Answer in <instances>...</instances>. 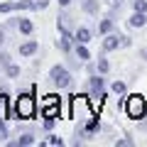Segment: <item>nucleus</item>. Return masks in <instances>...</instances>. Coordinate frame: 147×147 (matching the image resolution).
Here are the masks:
<instances>
[{
	"label": "nucleus",
	"mask_w": 147,
	"mask_h": 147,
	"mask_svg": "<svg viewBox=\"0 0 147 147\" xmlns=\"http://www.w3.org/2000/svg\"><path fill=\"white\" fill-rule=\"evenodd\" d=\"M37 113V103H34V96L32 93H20L15 100V115L20 120H32Z\"/></svg>",
	"instance_id": "nucleus-1"
},
{
	"label": "nucleus",
	"mask_w": 147,
	"mask_h": 147,
	"mask_svg": "<svg viewBox=\"0 0 147 147\" xmlns=\"http://www.w3.org/2000/svg\"><path fill=\"white\" fill-rule=\"evenodd\" d=\"M125 113L130 120H140V118L147 115V100L142 98L140 93H130L125 98Z\"/></svg>",
	"instance_id": "nucleus-2"
},
{
	"label": "nucleus",
	"mask_w": 147,
	"mask_h": 147,
	"mask_svg": "<svg viewBox=\"0 0 147 147\" xmlns=\"http://www.w3.org/2000/svg\"><path fill=\"white\" fill-rule=\"evenodd\" d=\"M49 79H52L54 86H59V88H66V86L71 84V74H69L64 66H59V64H57V66L49 69Z\"/></svg>",
	"instance_id": "nucleus-3"
},
{
	"label": "nucleus",
	"mask_w": 147,
	"mask_h": 147,
	"mask_svg": "<svg viewBox=\"0 0 147 147\" xmlns=\"http://www.w3.org/2000/svg\"><path fill=\"white\" fill-rule=\"evenodd\" d=\"M118 47H123L120 37L113 34V32H108V34H105V39H103V52H115Z\"/></svg>",
	"instance_id": "nucleus-4"
},
{
	"label": "nucleus",
	"mask_w": 147,
	"mask_h": 147,
	"mask_svg": "<svg viewBox=\"0 0 147 147\" xmlns=\"http://www.w3.org/2000/svg\"><path fill=\"white\" fill-rule=\"evenodd\" d=\"M7 118H10V98L5 91H0V120H7Z\"/></svg>",
	"instance_id": "nucleus-5"
},
{
	"label": "nucleus",
	"mask_w": 147,
	"mask_h": 147,
	"mask_svg": "<svg viewBox=\"0 0 147 147\" xmlns=\"http://www.w3.org/2000/svg\"><path fill=\"white\" fill-rule=\"evenodd\" d=\"M127 25H130V27H137V30H140V27H145V25H147V12H135V10H132Z\"/></svg>",
	"instance_id": "nucleus-6"
},
{
	"label": "nucleus",
	"mask_w": 147,
	"mask_h": 147,
	"mask_svg": "<svg viewBox=\"0 0 147 147\" xmlns=\"http://www.w3.org/2000/svg\"><path fill=\"white\" fill-rule=\"evenodd\" d=\"M37 49H39V44H37L34 39H27L25 44H20V57H32Z\"/></svg>",
	"instance_id": "nucleus-7"
},
{
	"label": "nucleus",
	"mask_w": 147,
	"mask_h": 147,
	"mask_svg": "<svg viewBox=\"0 0 147 147\" xmlns=\"http://www.w3.org/2000/svg\"><path fill=\"white\" fill-rule=\"evenodd\" d=\"M74 37H76V39H74V42L88 44V42H91V30H88V27H79V30L74 32Z\"/></svg>",
	"instance_id": "nucleus-8"
},
{
	"label": "nucleus",
	"mask_w": 147,
	"mask_h": 147,
	"mask_svg": "<svg viewBox=\"0 0 147 147\" xmlns=\"http://www.w3.org/2000/svg\"><path fill=\"white\" fill-rule=\"evenodd\" d=\"M103 86H105V81H103V76H98V74L88 79V88L93 91V93H100V91H103Z\"/></svg>",
	"instance_id": "nucleus-9"
},
{
	"label": "nucleus",
	"mask_w": 147,
	"mask_h": 147,
	"mask_svg": "<svg viewBox=\"0 0 147 147\" xmlns=\"http://www.w3.org/2000/svg\"><path fill=\"white\" fill-rule=\"evenodd\" d=\"M76 57H79L81 61H91V52H88V49H86V44L76 42Z\"/></svg>",
	"instance_id": "nucleus-10"
},
{
	"label": "nucleus",
	"mask_w": 147,
	"mask_h": 147,
	"mask_svg": "<svg viewBox=\"0 0 147 147\" xmlns=\"http://www.w3.org/2000/svg\"><path fill=\"white\" fill-rule=\"evenodd\" d=\"M17 27H20L22 34H32V30H34V25H32L27 17H20V20H17Z\"/></svg>",
	"instance_id": "nucleus-11"
},
{
	"label": "nucleus",
	"mask_w": 147,
	"mask_h": 147,
	"mask_svg": "<svg viewBox=\"0 0 147 147\" xmlns=\"http://www.w3.org/2000/svg\"><path fill=\"white\" fill-rule=\"evenodd\" d=\"M42 115H44V118H57V115H59V103L42 105Z\"/></svg>",
	"instance_id": "nucleus-12"
},
{
	"label": "nucleus",
	"mask_w": 147,
	"mask_h": 147,
	"mask_svg": "<svg viewBox=\"0 0 147 147\" xmlns=\"http://www.w3.org/2000/svg\"><path fill=\"white\" fill-rule=\"evenodd\" d=\"M12 147H27V145H34V135H20V140L10 142Z\"/></svg>",
	"instance_id": "nucleus-13"
},
{
	"label": "nucleus",
	"mask_w": 147,
	"mask_h": 147,
	"mask_svg": "<svg viewBox=\"0 0 147 147\" xmlns=\"http://www.w3.org/2000/svg\"><path fill=\"white\" fill-rule=\"evenodd\" d=\"M84 12H88V15H98V0H84Z\"/></svg>",
	"instance_id": "nucleus-14"
},
{
	"label": "nucleus",
	"mask_w": 147,
	"mask_h": 147,
	"mask_svg": "<svg viewBox=\"0 0 147 147\" xmlns=\"http://www.w3.org/2000/svg\"><path fill=\"white\" fill-rule=\"evenodd\" d=\"M44 145H47V147H61V145H64V140H61L59 135H47Z\"/></svg>",
	"instance_id": "nucleus-15"
},
{
	"label": "nucleus",
	"mask_w": 147,
	"mask_h": 147,
	"mask_svg": "<svg viewBox=\"0 0 147 147\" xmlns=\"http://www.w3.org/2000/svg\"><path fill=\"white\" fill-rule=\"evenodd\" d=\"M15 10H34V0H17Z\"/></svg>",
	"instance_id": "nucleus-16"
},
{
	"label": "nucleus",
	"mask_w": 147,
	"mask_h": 147,
	"mask_svg": "<svg viewBox=\"0 0 147 147\" xmlns=\"http://www.w3.org/2000/svg\"><path fill=\"white\" fill-rule=\"evenodd\" d=\"M98 32H100V34H108V32H113V20H100Z\"/></svg>",
	"instance_id": "nucleus-17"
},
{
	"label": "nucleus",
	"mask_w": 147,
	"mask_h": 147,
	"mask_svg": "<svg viewBox=\"0 0 147 147\" xmlns=\"http://www.w3.org/2000/svg\"><path fill=\"white\" fill-rule=\"evenodd\" d=\"M132 10L135 12H147V0H132Z\"/></svg>",
	"instance_id": "nucleus-18"
},
{
	"label": "nucleus",
	"mask_w": 147,
	"mask_h": 147,
	"mask_svg": "<svg viewBox=\"0 0 147 147\" xmlns=\"http://www.w3.org/2000/svg\"><path fill=\"white\" fill-rule=\"evenodd\" d=\"M5 71H7V76H10V79L20 76V66H17V64H10V66H5Z\"/></svg>",
	"instance_id": "nucleus-19"
},
{
	"label": "nucleus",
	"mask_w": 147,
	"mask_h": 147,
	"mask_svg": "<svg viewBox=\"0 0 147 147\" xmlns=\"http://www.w3.org/2000/svg\"><path fill=\"white\" fill-rule=\"evenodd\" d=\"M113 93L123 96V93H125V84H123V81H115V84H113Z\"/></svg>",
	"instance_id": "nucleus-20"
},
{
	"label": "nucleus",
	"mask_w": 147,
	"mask_h": 147,
	"mask_svg": "<svg viewBox=\"0 0 147 147\" xmlns=\"http://www.w3.org/2000/svg\"><path fill=\"white\" fill-rule=\"evenodd\" d=\"M108 69H110L108 59H103V57H100V59H98V71H100V74H105V71H108Z\"/></svg>",
	"instance_id": "nucleus-21"
},
{
	"label": "nucleus",
	"mask_w": 147,
	"mask_h": 147,
	"mask_svg": "<svg viewBox=\"0 0 147 147\" xmlns=\"http://www.w3.org/2000/svg\"><path fill=\"white\" fill-rule=\"evenodd\" d=\"M52 103H59V96H54V93H49V96H44V100H42V105H52Z\"/></svg>",
	"instance_id": "nucleus-22"
},
{
	"label": "nucleus",
	"mask_w": 147,
	"mask_h": 147,
	"mask_svg": "<svg viewBox=\"0 0 147 147\" xmlns=\"http://www.w3.org/2000/svg\"><path fill=\"white\" fill-rule=\"evenodd\" d=\"M0 64L3 66H10V54L7 52H0Z\"/></svg>",
	"instance_id": "nucleus-23"
},
{
	"label": "nucleus",
	"mask_w": 147,
	"mask_h": 147,
	"mask_svg": "<svg viewBox=\"0 0 147 147\" xmlns=\"http://www.w3.org/2000/svg\"><path fill=\"white\" fill-rule=\"evenodd\" d=\"M15 10V3H0V12H10Z\"/></svg>",
	"instance_id": "nucleus-24"
},
{
	"label": "nucleus",
	"mask_w": 147,
	"mask_h": 147,
	"mask_svg": "<svg viewBox=\"0 0 147 147\" xmlns=\"http://www.w3.org/2000/svg\"><path fill=\"white\" fill-rule=\"evenodd\" d=\"M49 5V0H34V10H44Z\"/></svg>",
	"instance_id": "nucleus-25"
},
{
	"label": "nucleus",
	"mask_w": 147,
	"mask_h": 147,
	"mask_svg": "<svg viewBox=\"0 0 147 147\" xmlns=\"http://www.w3.org/2000/svg\"><path fill=\"white\" fill-rule=\"evenodd\" d=\"M7 137V127H5V120H0V142Z\"/></svg>",
	"instance_id": "nucleus-26"
},
{
	"label": "nucleus",
	"mask_w": 147,
	"mask_h": 147,
	"mask_svg": "<svg viewBox=\"0 0 147 147\" xmlns=\"http://www.w3.org/2000/svg\"><path fill=\"white\" fill-rule=\"evenodd\" d=\"M115 147H132V140L123 137V140H118V142H115Z\"/></svg>",
	"instance_id": "nucleus-27"
},
{
	"label": "nucleus",
	"mask_w": 147,
	"mask_h": 147,
	"mask_svg": "<svg viewBox=\"0 0 147 147\" xmlns=\"http://www.w3.org/2000/svg\"><path fill=\"white\" fill-rule=\"evenodd\" d=\"M54 120H57V118H44V127L52 130V127H54Z\"/></svg>",
	"instance_id": "nucleus-28"
},
{
	"label": "nucleus",
	"mask_w": 147,
	"mask_h": 147,
	"mask_svg": "<svg viewBox=\"0 0 147 147\" xmlns=\"http://www.w3.org/2000/svg\"><path fill=\"white\" fill-rule=\"evenodd\" d=\"M59 5H61V7H66V5H71V0H59Z\"/></svg>",
	"instance_id": "nucleus-29"
},
{
	"label": "nucleus",
	"mask_w": 147,
	"mask_h": 147,
	"mask_svg": "<svg viewBox=\"0 0 147 147\" xmlns=\"http://www.w3.org/2000/svg\"><path fill=\"white\" fill-rule=\"evenodd\" d=\"M3 42H5V32L0 30V44H3Z\"/></svg>",
	"instance_id": "nucleus-30"
},
{
	"label": "nucleus",
	"mask_w": 147,
	"mask_h": 147,
	"mask_svg": "<svg viewBox=\"0 0 147 147\" xmlns=\"http://www.w3.org/2000/svg\"><path fill=\"white\" fill-rule=\"evenodd\" d=\"M140 57H142V59H147V49H142V52H140Z\"/></svg>",
	"instance_id": "nucleus-31"
},
{
	"label": "nucleus",
	"mask_w": 147,
	"mask_h": 147,
	"mask_svg": "<svg viewBox=\"0 0 147 147\" xmlns=\"http://www.w3.org/2000/svg\"><path fill=\"white\" fill-rule=\"evenodd\" d=\"M110 5H118V7H120V0H110Z\"/></svg>",
	"instance_id": "nucleus-32"
}]
</instances>
